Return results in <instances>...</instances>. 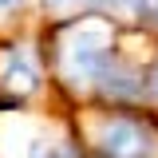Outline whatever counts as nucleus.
<instances>
[{"instance_id":"f257e3e1","label":"nucleus","mask_w":158,"mask_h":158,"mask_svg":"<svg viewBox=\"0 0 158 158\" xmlns=\"http://www.w3.org/2000/svg\"><path fill=\"white\" fill-rule=\"evenodd\" d=\"M40 40L59 107H142L146 36L127 32L107 12H87L59 24H40Z\"/></svg>"},{"instance_id":"f03ea898","label":"nucleus","mask_w":158,"mask_h":158,"mask_svg":"<svg viewBox=\"0 0 158 158\" xmlns=\"http://www.w3.org/2000/svg\"><path fill=\"white\" fill-rule=\"evenodd\" d=\"M0 158H91L75 111L48 103L0 115Z\"/></svg>"},{"instance_id":"7ed1b4c3","label":"nucleus","mask_w":158,"mask_h":158,"mask_svg":"<svg viewBox=\"0 0 158 158\" xmlns=\"http://www.w3.org/2000/svg\"><path fill=\"white\" fill-rule=\"evenodd\" d=\"M75 123L91 158H158V115L146 107H83Z\"/></svg>"},{"instance_id":"20e7f679","label":"nucleus","mask_w":158,"mask_h":158,"mask_svg":"<svg viewBox=\"0 0 158 158\" xmlns=\"http://www.w3.org/2000/svg\"><path fill=\"white\" fill-rule=\"evenodd\" d=\"M48 103H56V95H52V75H48L40 24L0 36V115L4 111L48 107Z\"/></svg>"},{"instance_id":"39448f33","label":"nucleus","mask_w":158,"mask_h":158,"mask_svg":"<svg viewBox=\"0 0 158 158\" xmlns=\"http://www.w3.org/2000/svg\"><path fill=\"white\" fill-rule=\"evenodd\" d=\"M103 12L127 32L158 40V0H103Z\"/></svg>"},{"instance_id":"423d86ee","label":"nucleus","mask_w":158,"mask_h":158,"mask_svg":"<svg viewBox=\"0 0 158 158\" xmlns=\"http://www.w3.org/2000/svg\"><path fill=\"white\" fill-rule=\"evenodd\" d=\"M87 12H103V0H36V24H59Z\"/></svg>"},{"instance_id":"0eeeda50","label":"nucleus","mask_w":158,"mask_h":158,"mask_svg":"<svg viewBox=\"0 0 158 158\" xmlns=\"http://www.w3.org/2000/svg\"><path fill=\"white\" fill-rule=\"evenodd\" d=\"M32 24H36V0H0V36Z\"/></svg>"},{"instance_id":"6e6552de","label":"nucleus","mask_w":158,"mask_h":158,"mask_svg":"<svg viewBox=\"0 0 158 158\" xmlns=\"http://www.w3.org/2000/svg\"><path fill=\"white\" fill-rule=\"evenodd\" d=\"M142 107L158 115V40L146 44V59H142Z\"/></svg>"}]
</instances>
